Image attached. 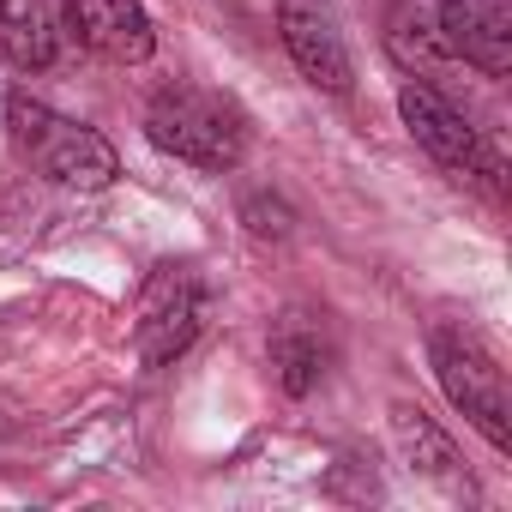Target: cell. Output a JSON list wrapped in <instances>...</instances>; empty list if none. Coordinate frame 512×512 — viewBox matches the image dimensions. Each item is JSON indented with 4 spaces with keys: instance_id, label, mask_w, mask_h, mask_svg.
I'll return each instance as SVG.
<instances>
[{
    "instance_id": "obj_7",
    "label": "cell",
    "mask_w": 512,
    "mask_h": 512,
    "mask_svg": "<svg viewBox=\"0 0 512 512\" xmlns=\"http://www.w3.org/2000/svg\"><path fill=\"white\" fill-rule=\"evenodd\" d=\"M73 43H79V25L67 0H0V55L19 73L61 67Z\"/></svg>"
},
{
    "instance_id": "obj_1",
    "label": "cell",
    "mask_w": 512,
    "mask_h": 512,
    "mask_svg": "<svg viewBox=\"0 0 512 512\" xmlns=\"http://www.w3.org/2000/svg\"><path fill=\"white\" fill-rule=\"evenodd\" d=\"M145 139L175 157V163H193V169H235L241 151H247V115L217 97V91H199V85H163L145 109Z\"/></svg>"
},
{
    "instance_id": "obj_6",
    "label": "cell",
    "mask_w": 512,
    "mask_h": 512,
    "mask_svg": "<svg viewBox=\"0 0 512 512\" xmlns=\"http://www.w3.org/2000/svg\"><path fill=\"white\" fill-rule=\"evenodd\" d=\"M278 37L308 85H320L332 97H344L356 85V61L344 49V31H338L326 0H278Z\"/></svg>"
},
{
    "instance_id": "obj_5",
    "label": "cell",
    "mask_w": 512,
    "mask_h": 512,
    "mask_svg": "<svg viewBox=\"0 0 512 512\" xmlns=\"http://www.w3.org/2000/svg\"><path fill=\"white\" fill-rule=\"evenodd\" d=\"M211 314V296L205 284L187 272V266H169L145 284V302H139V326H133V344H139V362L145 368H169L205 326Z\"/></svg>"
},
{
    "instance_id": "obj_3",
    "label": "cell",
    "mask_w": 512,
    "mask_h": 512,
    "mask_svg": "<svg viewBox=\"0 0 512 512\" xmlns=\"http://www.w3.org/2000/svg\"><path fill=\"white\" fill-rule=\"evenodd\" d=\"M7 121H13V139L25 145V157H31L49 181L73 187V193H103V187L121 175L115 145H109L97 127H85V121H67V115H55V109H43V103H25V97L7 103Z\"/></svg>"
},
{
    "instance_id": "obj_10",
    "label": "cell",
    "mask_w": 512,
    "mask_h": 512,
    "mask_svg": "<svg viewBox=\"0 0 512 512\" xmlns=\"http://www.w3.org/2000/svg\"><path fill=\"white\" fill-rule=\"evenodd\" d=\"M272 368H278V386L290 398L314 392L320 374H326V332L308 314H284L278 332H272Z\"/></svg>"
},
{
    "instance_id": "obj_11",
    "label": "cell",
    "mask_w": 512,
    "mask_h": 512,
    "mask_svg": "<svg viewBox=\"0 0 512 512\" xmlns=\"http://www.w3.org/2000/svg\"><path fill=\"white\" fill-rule=\"evenodd\" d=\"M392 428H398V446H404L410 464H422V470H446V464H458V458H452V440H446L422 410L398 404V410H392Z\"/></svg>"
},
{
    "instance_id": "obj_9",
    "label": "cell",
    "mask_w": 512,
    "mask_h": 512,
    "mask_svg": "<svg viewBox=\"0 0 512 512\" xmlns=\"http://www.w3.org/2000/svg\"><path fill=\"white\" fill-rule=\"evenodd\" d=\"M67 7H73L79 43L97 49L103 61H115V67H139V61H151L157 31H151V13L139 7V0H67Z\"/></svg>"
},
{
    "instance_id": "obj_4",
    "label": "cell",
    "mask_w": 512,
    "mask_h": 512,
    "mask_svg": "<svg viewBox=\"0 0 512 512\" xmlns=\"http://www.w3.org/2000/svg\"><path fill=\"white\" fill-rule=\"evenodd\" d=\"M398 115H404L410 139H416L440 169H452V175H476V181H500V157H494V145H488V139L470 127V115H464L458 103H446L434 85L410 79V85L398 91Z\"/></svg>"
},
{
    "instance_id": "obj_2",
    "label": "cell",
    "mask_w": 512,
    "mask_h": 512,
    "mask_svg": "<svg viewBox=\"0 0 512 512\" xmlns=\"http://www.w3.org/2000/svg\"><path fill=\"white\" fill-rule=\"evenodd\" d=\"M428 362H434V380H440L446 404L464 410V422H470L494 452H506V446H512V392H506L500 356H494L476 332L440 326V332L428 338Z\"/></svg>"
},
{
    "instance_id": "obj_8",
    "label": "cell",
    "mask_w": 512,
    "mask_h": 512,
    "mask_svg": "<svg viewBox=\"0 0 512 512\" xmlns=\"http://www.w3.org/2000/svg\"><path fill=\"white\" fill-rule=\"evenodd\" d=\"M440 43L476 73H512V0H440Z\"/></svg>"
}]
</instances>
